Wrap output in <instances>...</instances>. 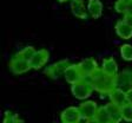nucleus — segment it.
Masks as SVG:
<instances>
[{"instance_id":"4be33fe9","label":"nucleus","mask_w":132,"mask_h":123,"mask_svg":"<svg viewBox=\"0 0 132 123\" xmlns=\"http://www.w3.org/2000/svg\"><path fill=\"white\" fill-rule=\"evenodd\" d=\"M127 6H129V3H127V1H125V0H117L114 3V10L117 13L126 14Z\"/></svg>"},{"instance_id":"f257e3e1","label":"nucleus","mask_w":132,"mask_h":123,"mask_svg":"<svg viewBox=\"0 0 132 123\" xmlns=\"http://www.w3.org/2000/svg\"><path fill=\"white\" fill-rule=\"evenodd\" d=\"M91 83L96 91L104 95H109L113 89H116V77L107 76L102 69L99 68L93 75H91Z\"/></svg>"},{"instance_id":"0eeeda50","label":"nucleus","mask_w":132,"mask_h":123,"mask_svg":"<svg viewBox=\"0 0 132 123\" xmlns=\"http://www.w3.org/2000/svg\"><path fill=\"white\" fill-rule=\"evenodd\" d=\"M48 58H50V52L45 49H41V50H38L36 52L34 57L32 58L31 60V68L33 70H39L41 69L43 66L46 65V63L48 62Z\"/></svg>"},{"instance_id":"ddd939ff","label":"nucleus","mask_w":132,"mask_h":123,"mask_svg":"<svg viewBox=\"0 0 132 123\" xmlns=\"http://www.w3.org/2000/svg\"><path fill=\"white\" fill-rule=\"evenodd\" d=\"M100 69L110 77H116L118 75V64L114 60V58L112 57H109L103 60V64Z\"/></svg>"},{"instance_id":"2eb2a0df","label":"nucleus","mask_w":132,"mask_h":123,"mask_svg":"<svg viewBox=\"0 0 132 123\" xmlns=\"http://www.w3.org/2000/svg\"><path fill=\"white\" fill-rule=\"evenodd\" d=\"M87 12L93 19H98L103 14V4L100 0H88Z\"/></svg>"},{"instance_id":"6e6552de","label":"nucleus","mask_w":132,"mask_h":123,"mask_svg":"<svg viewBox=\"0 0 132 123\" xmlns=\"http://www.w3.org/2000/svg\"><path fill=\"white\" fill-rule=\"evenodd\" d=\"M64 77H65L66 82L70 83L71 85L76 84L77 82H79V81H81L82 78H84V76H82L78 64H70L67 70L65 71Z\"/></svg>"},{"instance_id":"7ed1b4c3","label":"nucleus","mask_w":132,"mask_h":123,"mask_svg":"<svg viewBox=\"0 0 132 123\" xmlns=\"http://www.w3.org/2000/svg\"><path fill=\"white\" fill-rule=\"evenodd\" d=\"M70 66V62L66 59L59 60V62H55V63L48 65L46 69L44 70L45 75L52 79H57L60 76L65 75V71L67 70V68Z\"/></svg>"},{"instance_id":"aec40b11","label":"nucleus","mask_w":132,"mask_h":123,"mask_svg":"<svg viewBox=\"0 0 132 123\" xmlns=\"http://www.w3.org/2000/svg\"><path fill=\"white\" fill-rule=\"evenodd\" d=\"M121 117H123V121L127 123L132 122V104L126 103L121 107Z\"/></svg>"},{"instance_id":"423d86ee","label":"nucleus","mask_w":132,"mask_h":123,"mask_svg":"<svg viewBox=\"0 0 132 123\" xmlns=\"http://www.w3.org/2000/svg\"><path fill=\"white\" fill-rule=\"evenodd\" d=\"M60 120L61 123H80L81 116L79 109L77 107H67L61 111Z\"/></svg>"},{"instance_id":"20e7f679","label":"nucleus","mask_w":132,"mask_h":123,"mask_svg":"<svg viewBox=\"0 0 132 123\" xmlns=\"http://www.w3.org/2000/svg\"><path fill=\"white\" fill-rule=\"evenodd\" d=\"M98 108L99 107L97 105V103L94 101L82 102L79 107H78L80 116H81V120H85V121L94 120V116H96V114H97Z\"/></svg>"},{"instance_id":"5701e85b","label":"nucleus","mask_w":132,"mask_h":123,"mask_svg":"<svg viewBox=\"0 0 132 123\" xmlns=\"http://www.w3.org/2000/svg\"><path fill=\"white\" fill-rule=\"evenodd\" d=\"M121 20H123L124 23H126L127 25L132 26V16L131 14H124V18Z\"/></svg>"},{"instance_id":"a211bd4d","label":"nucleus","mask_w":132,"mask_h":123,"mask_svg":"<svg viewBox=\"0 0 132 123\" xmlns=\"http://www.w3.org/2000/svg\"><path fill=\"white\" fill-rule=\"evenodd\" d=\"M36 52H37V50L33 46H26L22 50H20L15 56L19 58H22V59H25V60H27V62H31L32 58L34 57V55H36Z\"/></svg>"},{"instance_id":"cd10ccee","label":"nucleus","mask_w":132,"mask_h":123,"mask_svg":"<svg viewBox=\"0 0 132 123\" xmlns=\"http://www.w3.org/2000/svg\"><path fill=\"white\" fill-rule=\"evenodd\" d=\"M125 1H127V3H130V1H132V0H125Z\"/></svg>"},{"instance_id":"39448f33","label":"nucleus","mask_w":132,"mask_h":123,"mask_svg":"<svg viewBox=\"0 0 132 123\" xmlns=\"http://www.w3.org/2000/svg\"><path fill=\"white\" fill-rule=\"evenodd\" d=\"M30 69H32L30 62L22 59V58L16 57V56H14L11 59V62H10V70L14 75L26 74L27 71H30Z\"/></svg>"},{"instance_id":"9d476101","label":"nucleus","mask_w":132,"mask_h":123,"mask_svg":"<svg viewBox=\"0 0 132 123\" xmlns=\"http://www.w3.org/2000/svg\"><path fill=\"white\" fill-rule=\"evenodd\" d=\"M116 86L123 89L126 88L129 90L132 88V71L131 70H124L123 72L118 74L116 76Z\"/></svg>"},{"instance_id":"bb28decb","label":"nucleus","mask_w":132,"mask_h":123,"mask_svg":"<svg viewBox=\"0 0 132 123\" xmlns=\"http://www.w3.org/2000/svg\"><path fill=\"white\" fill-rule=\"evenodd\" d=\"M59 3H66V1H72V0H57Z\"/></svg>"},{"instance_id":"6ab92c4d","label":"nucleus","mask_w":132,"mask_h":123,"mask_svg":"<svg viewBox=\"0 0 132 123\" xmlns=\"http://www.w3.org/2000/svg\"><path fill=\"white\" fill-rule=\"evenodd\" d=\"M120 56L124 60L131 62L132 60V45L131 44H123L120 46Z\"/></svg>"},{"instance_id":"c85d7f7f","label":"nucleus","mask_w":132,"mask_h":123,"mask_svg":"<svg viewBox=\"0 0 132 123\" xmlns=\"http://www.w3.org/2000/svg\"><path fill=\"white\" fill-rule=\"evenodd\" d=\"M109 123H114V122H112V121H111V122H109Z\"/></svg>"},{"instance_id":"9b49d317","label":"nucleus","mask_w":132,"mask_h":123,"mask_svg":"<svg viewBox=\"0 0 132 123\" xmlns=\"http://www.w3.org/2000/svg\"><path fill=\"white\" fill-rule=\"evenodd\" d=\"M71 11L74 17H77L79 19H87L88 12L87 7L85 6L82 0H72L71 1Z\"/></svg>"},{"instance_id":"1a4fd4ad","label":"nucleus","mask_w":132,"mask_h":123,"mask_svg":"<svg viewBox=\"0 0 132 123\" xmlns=\"http://www.w3.org/2000/svg\"><path fill=\"white\" fill-rule=\"evenodd\" d=\"M78 65H79V69L84 77H88V76H91V75H93L99 69L97 60L91 57L81 60L80 63H78Z\"/></svg>"},{"instance_id":"dca6fc26","label":"nucleus","mask_w":132,"mask_h":123,"mask_svg":"<svg viewBox=\"0 0 132 123\" xmlns=\"http://www.w3.org/2000/svg\"><path fill=\"white\" fill-rule=\"evenodd\" d=\"M111 116V120L114 123H120L123 121V117H121V107H118L113 103H109L105 105Z\"/></svg>"},{"instance_id":"f3484780","label":"nucleus","mask_w":132,"mask_h":123,"mask_svg":"<svg viewBox=\"0 0 132 123\" xmlns=\"http://www.w3.org/2000/svg\"><path fill=\"white\" fill-rule=\"evenodd\" d=\"M94 120L98 123H109L111 122V116L107 111L106 107H99L98 110H97V114L94 116Z\"/></svg>"},{"instance_id":"a878e982","label":"nucleus","mask_w":132,"mask_h":123,"mask_svg":"<svg viewBox=\"0 0 132 123\" xmlns=\"http://www.w3.org/2000/svg\"><path fill=\"white\" fill-rule=\"evenodd\" d=\"M86 123H98L96 120H90V121H86Z\"/></svg>"},{"instance_id":"f8f14e48","label":"nucleus","mask_w":132,"mask_h":123,"mask_svg":"<svg viewBox=\"0 0 132 123\" xmlns=\"http://www.w3.org/2000/svg\"><path fill=\"white\" fill-rule=\"evenodd\" d=\"M109 97H110L111 103L118 105V107H123L124 104H126V91L120 89V88H116L109 93Z\"/></svg>"},{"instance_id":"412c9836","label":"nucleus","mask_w":132,"mask_h":123,"mask_svg":"<svg viewBox=\"0 0 132 123\" xmlns=\"http://www.w3.org/2000/svg\"><path fill=\"white\" fill-rule=\"evenodd\" d=\"M3 123H24V122H22V120H20L19 116L16 115V114L7 110V111H5V114H4Z\"/></svg>"},{"instance_id":"4468645a","label":"nucleus","mask_w":132,"mask_h":123,"mask_svg":"<svg viewBox=\"0 0 132 123\" xmlns=\"http://www.w3.org/2000/svg\"><path fill=\"white\" fill-rule=\"evenodd\" d=\"M114 30L119 38L125 39V40L132 38V26L127 25L126 23H124L123 20H119V21L116 24Z\"/></svg>"},{"instance_id":"b1692460","label":"nucleus","mask_w":132,"mask_h":123,"mask_svg":"<svg viewBox=\"0 0 132 123\" xmlns=\"http://www.w3.org/2000/svg\"><path fill=\"white\" fill-rule=\"evenodd\" d=\"M126 101H127V103L132 104V88H130L129 90H126Z\"/></svg>"},{"instance_id":"393cba45","label":"nucleus","mask_w":132,"mask_h":123,"mask_svg":"<svg viewBox=\"0 0 132 123\" xmlns=\"http://www.w3.org/2000/svg\"><path fill=\"white\" fill-rule=\"evenodd\" d=\"M126 14H131V16H132V1H130V3H129V6H127Z\"/></svg>"},{"instance_id":"f03ea898","label":"nucleus","mask_w":132,"mask_h":123,"mask_svg":"<svg viewBox=\"0 0 132 123\" xmlns=\"http://www.w3.org/2000/svg\"><path fill=\"white\" fill-rule=\"evenodd\" d=\"M93 85L91 83V76L84 77L81 81L77 82L71 86L72 95L77 99H86L93 92Z\"/></svg>"}]
</instances>
